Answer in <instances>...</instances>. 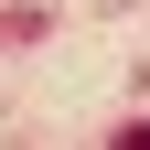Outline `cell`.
Masks as SVG:
<instances>
[{"instance_id": "cell-1", "label": "cell", "mask_w": 150, "mask_h": 150, "mask_svg": "<svg viewBox=\"0 0 150 150\" xmlns=\"http://www.w3.org/2000/svg\"><path fill=\"white\" fill-rule=\"evenodd\" d=\"M118 150H150V129H129V139H118Z\"/></svg>"}]
</instances>
